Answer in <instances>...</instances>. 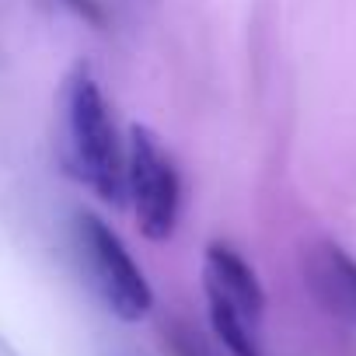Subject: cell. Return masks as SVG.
Returning a JSON list of instances; mask_svg holds the SVG:
<instances>
[{
  "label": "cell",
  "instance_id": "obj_5",
  "mask_svg": "<svg viewBox=\"0 0 356 356\" xmlns=\"http://www.w3.org/2000/svg\"><path fill=\"white\" fill-rule=\"evenodd\" d=\"M304 276L314 300L332 318L356 328V259L335 241H314L304 255Z\"/></svg>",
  "mask_w": 356,
  "mask_h": 356
},
{
  "label": "cell",
  "instance_id": "obj_4",
  "mask_svg": "<svg viewBox=\"0 0 356 356\" xmlns=\"http://www.w3.org/2000/svg\"><path fill=\"white\" fill-rule=\"evenodd\" d=\"M203 293H207V304L227 307L255 328L266 314V290L255 269L227 241H210L203 252Z\"/></svg>",
  "mask_w": 356,
  "mask_h": 356
},
{
  "label": "cell",
  "instance_id": "obj_3",
  "mask_svg": "<svg viewBox=\"0 0 356 356\" xmlns=\"http://www.w3.org/2000/svg\"><path fill=\"white\" fill-rule=\"evenodd\" d=\"M126 200L147 241H168L182 217V175L164 140L133 122L126 140Z\"/></svg>",
  "mask_w": 356,
  "mask_h": 356
},
{
  "label": "cell",
  "instance_id": "obj_2",
  "mask_svg": "<svg viewBox=\"0 0 356 356\" xmlns=\"http://www.w3.org/2000/svg\"><path fill=\"white\" fill-rule=\"evenodd\" d=\"M70 238H74V255L81 262V273H84L88 286L98 293V300L119 321L147 318L154 307V290H150L143 269L136 266L133 252L119 238V231H112L98 213L81 210V213H74Z\"/></svg>",
  "mask_w": 356,
  "mask_h": 356
},
{
  "label": "cell",
  "instance_id": "obj_1",
  "mask_svg": "<svg viewBox=\"0 0 356 356\" xmlns=\"http://www.w3.org/2000/svg\"><path fill=\"white\" fill-rule=\"evenodd\" d=\"M63 164L102 203H126V143L88 67L63 81Z\"/></svg>",
  "mask_w": 356,
  "mask_h": 356
},
{
  "label": "cell",
  "instance_id": "obj_6",
  "mask_svg": "<svg viewBox=\"0 0 356 356\" xmlns=\"http://www.w3.org/2000/svg\"><path fill=\"white\" fill-rule=\"evenodd\" d=\"M67 4H70L81 18H88L91 25H102V22H105V15H102V8H98V0H67Z\"/></svg>",
  "mask_w": 356,
  "mask_h": 356
}]
</instances>
